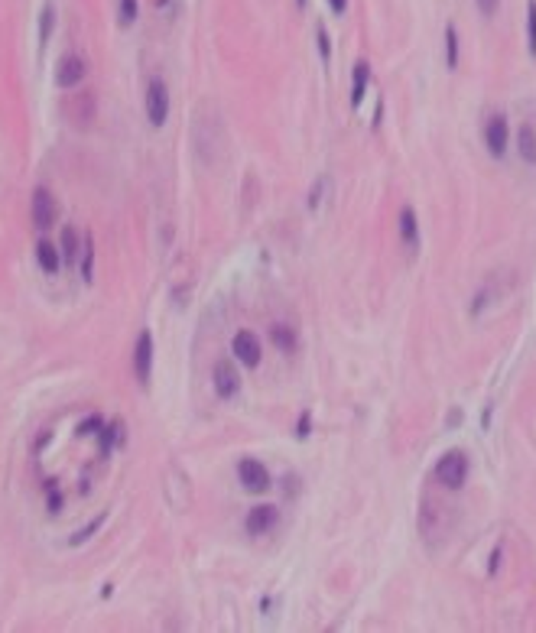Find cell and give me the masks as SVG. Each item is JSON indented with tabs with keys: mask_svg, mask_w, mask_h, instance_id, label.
<instances>
[{
	"mask_svg": "<svg viewBox=\"0 0 536 633\" xmlns=\"http://www.w3.org/2000/svg\"><path fill=\"white\" fill-rule=\"evenodd\" d=\"M137 20V0H121V26H131Z\"/></svg>",
	"mask_w": 536,
	"mask_h": 633,
	"instance_id": "cell-21",
	"label": "cell"
},
{
	"mask_svg": "<svg viewBox=\"0 0 536 633\" xmlns=\"http://www.w3.org/2000/svg\"><path fill=\"white\" fill-rule=\"evenodd\" d=\"M478 4V10H481L484 16H494L498 13V7H501V0H475Z\"/></svg>",
	"mask_w": 536,
	"mask_h": 633,
	"instance_id": "cell-25",
	"label": "cell"
},
{
	"mask_svg": "<svg viewBox=\"0 0 536 633\" xmlns=\"http://www.w3.org/2000/svg\"><path fill=\"white\" fill-rule=\"evenodd\" d=\"M238 478H241V484H244L247 490H253V494H261V490L270 488L267 468H263L261 461H253V458H244V461L238 465Z\"/></svg>",
	"mask_w": 536,
	"mask_h": 633,
	"instance_id": "cell-7",
	"label": "cell"
},
{
	"mask_svg": "<svg viewBox=\"0 0 536 633\" xmlns=\"http://www.w3.org/2000/svg\"><path fill=\"white\" fill-rule=\"evenodd\" d=\"M146 117L153 127H163L169 117V88L163 78H153L146 84Z\"/></svg>",
	"mask_w": 536,
	"mask_h": 633,
	"instance_id": "cell-2",
	"label": "cell"
},
{
	"mask_svg": "<svg viewBox=\"0 0 536 633\" xmlns=\"http://www.w3.org/2000/svg\"><path fill=\"white\" fill-rule=\"evenodd\" d=\"M276 519H280L276 507H270V504L253 507V510L247 513V533H251V536H263V533H270V529L276 527Z\"/></svg>",
	"mask_w": 536,
	"mask_h": 633,
	"instance_id": "cell-10",
	"label": "cell"
},
{
	"mask_svg": "<svg viewBox=\"0 0 536 633\" xmlns=\"http://www.w3.org/2000/svg\"><path fill=\"white\" fill-rule=\"evenodd\" d=\"M368 82H371V65L361 59L358 65H354V78H351V107H361L364 92H368Z\"/></svg>",
	"mask_w": 536,
	"mask_h": 633,
	"instance_id": "cell-11",
	"label": "cell"
},
{
	"mask_svg": "<svg viewBox=\"0 0 536 633\" xmlns=\"http://www.w3.org/2000/svg\"><path fill=\"white\" fill-rule=\"evenodd\" d=\"M465 478H468V455L465 451L452 448L436 461V481L445 484L449 490H459L461 484H465Z\"/></svg>",
	"mask_w": 536,
	"mask_h": 633,
	"instance_id": "cell-1",
	"label": "cell"
},
{
	"mask_svg": "<svg viewBox=\"0 0 536 633\" xmlns=\"http://www.w3.org/2000/svg\"><path fill=\"white\" fill-rule=\"evenodd\" d=\"M92 270H94V241L92 234H84V251H82V276L92 282Z\"/></svg>",
	"mask_w": 536,
	"mask_h": 633,
	"instance_id": "cell-18",
	"label": "cell"
},
{
	"mask_svg": "<svg viewBox=\"0 0 536 633\" xmlns=\"http://www.w3.org/2000/svg\"><path fill=\"white\" fill-rule=\"evenodd\" d=\"M92 107H94V94H92V92H84V94H82V114H78V117H82V123L92 121Z\"/></svg>",
	"mask_w": 536,
	"mask_h": 633,
	"instance_id": "cell-24",
	"label": "cell"
},
{
	"mask_svg": "<svg viewBox=\"0 0 536 633\" xmlns=\"http://www.w3.org/2000/svg\"><path fill=\"white\" fill-rule=\"evenodd\" d=\"M517 153H520V160L533 166L536 163V130L533 123H523L520 133H517Z\"/></svg>",
	"mask_w": 536,
	"mask_h": 633,
	"instance_id": "cell-13",
	"label": "cell"
},
{
	"mask_svg": "<svg viewBox=\"0 0 536 633\" xmlns=\"http://www.w3.org/2000/svg\"><path fill=\"white\" fill-rule=\"evenodd\" d=\"M231 351H234V358H238L244 367H257V364H261V358H263L261 338L251 335V331H238L234 341H231Z\"/></svg>",
	"mask_w": 536,
	"mask_h": 633,
	"instance_id": "cell-5",
	"label": "cell"
},
{
	"mask_svg": "<svg viewBox=\"0 0 536 633\" xmlns=\"http://www.w3.org/2000/svg\"><path fill=\"white\" fill-rule=\"evenodd\" d=\"M212 377H214V390H218V397H221V400H231L234 393H238L241 377H238V370H234L231 360H218Z\"/></svg>",
	"mask_w": 536,
	"mask_h": 633,
	"instance_id": "cell-9",
	"label": "cell"
},
{
	"mask_svg": "<svg viewBox=\"0 0 536 633\" xmlns=\"http://www.w3.org/2000/svg\"><path fill=\"white\" fill-rule=\"evenodd\" d=\"M94 426H101V419H98V416H94V419H88V422H84V426L78 429V435H92V429H94Z\"/></svg>",
	"mask_w": 536,
	"mask_h": 633,
	"instance_id": "cell-27",
	"label": "cell"
},
{
	"mask_svg": "<svg viewBox=\"0 0 536 633\" xmlns=\"http://www.w3.org/2000/svg\"><path fill=\"white\" fill-rule=\"evenodd\" d=\"M270 338H273V344L280 348V351H286V354L299 351V335H296V329H290V325H270Z\"/></svg>",
	"mask_w": 536,
	"mask_h": 633,
	"instance_id": "cell-12",
	"label": "cell"
},
{
	"mask_svg": "<svg viewBox=\"0 0 536 633\" xmlns=\"http://www.w3.org/2000/svg\"><path fill=\"white\" fill-rule=\"evenodd\" d=\"M84 78V59L82 55H62L55 65V84L59 88H75Z\"/></svg>",
	"mask_w": 536,
	"mask_h": 633,
	"instance_id": "cell-8",
	"label": "cell"
},
{
	"mask_svg": "<svg viewBox=\"0 0 536 633\" xmlns=\"http://www.w3.org/2000/svg\"><path fill=\"white\" fill-rule=\"evenodd\" d=\"M101 523H104V517H94L92 523H88V527L82 529V533H75V536H72V546H78V542H84V539H92V533L101 527Z\"/></svg>",
	"mask_w": 536,
	"mask_h": 633,
	"instance_id": "cell-22",
	"label": "cell"
},
{
	"mask_svg": "<svg viewBox=\"0 0 536 633\" xmlns=\"http://www.w3.org/2000/svg\"><path fill=\"white\" fill-rule=\"evenodd\" d=\"M400 237H403L406 247H420V224H416L413 208H403V211H400Z\"/></svg>",
	"mask_w": 536,
	"mask_h": 633,
	"instance_id": "cell-14",
	"label": "cell"
},
{
	"mask_svg": "<svg viewBox=\"0 0 536 633\" xmlns=\"http://www.w3.org/2000/svg\"><path fill=\"white\" fill-rule=\"evenodd\" d=\"M55 218H59V205H55L53 192L39 185V189L33 192V224H36L39 231H49L55 224Z\"/></svg>",
	"mask_w": 536,
	"mask_h": 633,
	"instance_id": "cell-3",
	"label": "cell"
},
{
	"mask_svg": "<svg viewBox=\"0 0 536 633\" xmlns=\"http://www.w3.org/2000/svg\"><path fill=\"white\" fill-rule=\"evenodd\" d=\"M62 257L65 263H78V231L62 228Z\"/></svg>",
	"mask_w": 536,
	"mask_h": 633,
	"instance_id": "cell-16",
	"label": "cell"
},
{
	"mask_svg": "<svg viewBox=\"0 0 536 633\" xmlns=\"http://www.w3.org/2000/svg\"><path fill=\"white\" fill-rule=\"evenodd\" d=\"M296 4H299V7H306V0H296Z\"/></svg>",
	"mask_w": 536,
	"mask_h": 633,
	"instance_id": "cell-30",
	"label": "cell"
},
{
	"mask_svg": "<svg viewBox=\"0 0 536 633\" xmlns=\"http://www.w3.org/2000/svg\"><path fill=\"white\" fill-rule=\"evenodd\" d=\"M59 507H62V494H53V497H49V510L55 513V510H59Z\"/></svg>",
	"mask_w": 536,
	"mask_h": 633,
	"instance_id": "cell-29",
	"label": "cell"
},
{
	"mask_svg": "<svg viewBox=\"0 0 536 633\" xmlns=\"http://www.w3.org/2000/svg\"><path fill=\"white\" fill-rule=\"evenodd\" d=\"M507 137H510V127H507L504 114H491L484 123V146L491 150V156H504L507 153Z\"/></svg>",
	"mask_w": 536,
	"mask_h": 633,
	"instance_id": "cell-4",
	"label": "cell"
},
{
	"mask_svg": "<svg viewBox=\"0 0 536 633\" xmlns=\"http://www.w3.org/2000/svg\"><path fill=\"white\" fill-rule=\"evenodd\" d=\"M150 367H153V335L140 331L137 344H133V374H137L140 383L150 380Z\"/></svg>",
	"mask_w": 536,
	"mask_h": 633,
	"instance_id": "cell-6",
	"label": "cell"
},
{
	"mask_svg": "<svg viewBox=\"0 0 536 633\" xmlns=\"http://www.w3.org/2000/svg\"><path fill=\"white\" fill-rule=\"evenodd\" d=\"M329 4H332V10H335L338 16H341V13L348 10V0H329Z\"/></svg>",
	"mask_w": 536,
	"mask_h": 633,
	"instance_id": "cell-28",
	"label": "cell"
},
{
	"mask_svg": "<svg viewBox=\"0 0 536 633\" xmlns=\"http://www.w3.org/2000/svg\"><path fill=\"white\" fill-rule=\"evenodd\" d=\"M53 26H55V10L46 4V7H43V20H39V46H46V43H49Z\"/></svg>",
	"mask_w": 536,
	"mask_h": 633,
	"instance_id": "cell-19",
	"label": "cell"
},
{
	"mask_svg": "<svg viewBox=\"0 0 536 633\" xmlns=\"http://www.w3.org/2000/svg\"><path fill=\"white\" fill-rule=\"evenodd\" d=\"M36 260H39V267L46 270L49 276L59 273V263H62V260H59V247H53L49 241H39V244H36Z\"/></svg>",
	"mask_w": 536,
	"mask_h": 633,
	"instance_id": "cell-15",
	"label": "cell"
},
{
	"mask_svg": "<svg viewBox=\"0 0 536 633\" xmlns=\"http://www.w3.org/2000/svg\"><path fill=\"white\" fill-rule=\"evenodd\" d=\"M445 65L449 69L459 65V33H455V26H445Z\"/></svg>",
	"mask_w": 536,
	"mask_h": 633,
	"instance_id": "cell-17",
	"label": "cell"
},
{
	"mask_svg": "<svg viewBox=\"0 0 536 633\" xmlns=\"http://www.w3.org/2000/svg\"><path fill=\"white\" fill-rule=\"evenodd\" d=\"M527 43L530 55H536V0H527Z\"/></svg>",
	"mask_w": 536,
	"mask_h": 633,
	"instance_id": "cell-20",
	"label": "cell"
},
{
	"mask_svg": "<svg viewBox=\"0 0 536 633\" xmlns=\"http://www.w3.org/2000/svg\"><path fill=\"white\" fill-rule=\"evenodd\" d=\"M319 55H322V62H329V55H332V43H329L325 26H319Z\"/></svg>",
	"mask_w": 536,
	"mask_h": 633,
	"instance_id": "cell-23",
	"label": "cell"
},
{
	"mask_svg": "<svg viewBox=\"0 0 536 633\" xmlns=\"http://www.w3.org/2000/svg\"><path fill=\"white\" fill-rule=\"evenodd\" d=\"M309 419H312V416H309V412H302V416H299V439H306L309 435Z\"/></svg>",
	"mask_w": 536,
	"mask_h": 633,
	"instance_id": "cell-26",
	"label": "cell"
}]
</instances>
